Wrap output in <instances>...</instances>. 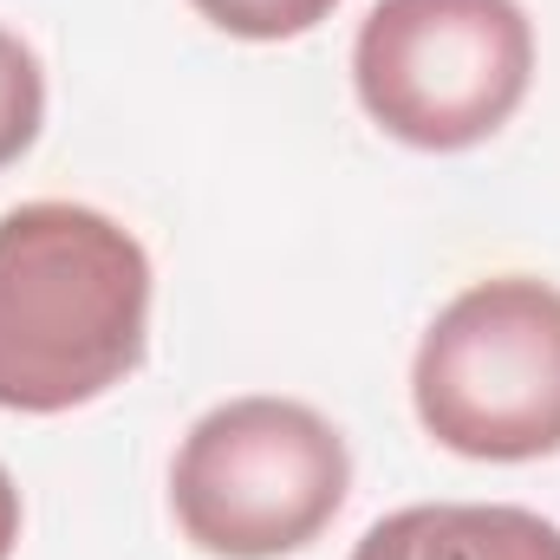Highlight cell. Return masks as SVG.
Here are the masks:
<instances>
[{
  "label": "cell",
  "instance_id": "1",
  "mask_svg": "<svg viewBox=\"0 0 560 560\" xmlns=\"http://www.w3.org/2000/svg\"><path fill=\"white\" fill-rule=\"evenodd\" d=\"M150 346V255L85 202L0 215V411L59 418L105 398Z\"/></svg>",
  "mask_w": 560,
  "mask_h": 560
},
{
  "label": "cell",
  "instance_id": "2",
  "mask_svg": "<svg viewBox=\"0 0 560 560\" xmlns=\"http://www.w3.org/2000/svg\"><path fill=\"white\" fill-rule=\"evenodd\" d=\"M352 489L346 436L300 398H229L189 423L170 463L176 528L215 560L306 548Z\"/></svg>",
  "mask_w": 560,
  "mask_h": 560
},
{
  "label": "cell",
  "instance_id": "3",
  "mask_svg": "<svg viewBox=\"0 0 560 560\" xmlns=\"http://www.w3.org/2000/svg\"><path fill=\"white\" fill-rule=\"evenodd\" d=\"M418 423L456 456L535 463L560 450V287L495 275L463 287L411 365Z\"/></svg>",
  "mask_w": 560,
  "mask_h": 560
},
{
  "label": "cell",
  "instance_id": "4",
  "mask_svg": "<svg viewBox=\"0 0 560 560\" xmlns=\"http://www.w3.org/2000/svg\"><path fill=\"white\" fill-rule=\"evenodd\" d=\"M535 79L522 0H378L352 39V85L378 131L411 150L495 138Z\"/></svg>",
  "mask_w": 560,
  "mask_h": 560
},
{
  "label": "cell",
  "instance_id": "5",
  "mask_svg": "<svg viewBox=\"0 0 560 560\" xmlns=\"http://www.w3.org/2000/svg\"><path fill=\"white\" fill-rule=\"evenodd\" d=\"M352 560H560V528L515 502H418L372 522Z\"/></svg>",
  "mask_w": 560,
  "mask_h": 560
},
{
  "label": "cell",
  "instance_id": "6",
  "mask_svg": "<svg viewBox=\"0 0 560 560\" xmlns=\"http://www.w3.org/2000/svg\"><path fill=\"white\" fill-rule=\"evenodd\" d=\"M46 125V72L20 33L0 26V170L20 163Z\"/></svg>",
  "mask_w": 560,
  "mask_h": 560
},
{
  "label": "cell",
  "instance_id": "7",
  "mask_svg": "<svg viewBox=\"0 0 560 560\" xmlns=\"http://www.w3.org/2000/svg\"><path fill=\"white\" fill-rule=\"evenodd\" d=\"M209 26L235 33V39H300L313 33L339 0H189Z\"/></svg>",
  "mask_w": 560,
  "mask_h": 560
},
{
  "label": "cell",
  "instance_id": "8",
  "mask_svg": "<svg viewBox=\"0 0 560 560\" xmlns=\"http://www.w3.org/2000/svg\"><path fill=\"white\" fill-rule=\"evenodd\" d=\"M13 548H20V489L0 469V560H13Z\"/></svg>",
  "mask_w": 560,
  "mask_h": 560
}]
</instances>
